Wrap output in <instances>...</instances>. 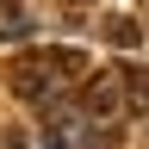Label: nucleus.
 Listing matches in <instances>:
<instances>
[{"instance_id":"nucleus-1","label":"nucleus","mask_w":149,"mask_h":149,"mask_svg":"<svg viewBox=\"0 0 149 149\" xmlns=\"http://www.w3.org/2000/svg\"><path fill=\"white\" fill-rule=\"evenodd\" d=\"M118 106H124V81L118 74H87V87H81V112L87 118H112Z\"/></svg>"},{"instance_id":"nucleus-3","label":"nucleus","mask_w":149,"mask_h":149,"mask_svg":"<svg viewBox=\"0 0 149 149\" xmlns=\"http://www.w3.org/2000/svg\"><path fill=\"white\" fill-rule=\"evenodd\" d=\"M106 37H112V44H118V50H137V25H130V19H106Z\"/></svg>"},{"instance_id":"nucleus-2","label":"nucleus","mask_w":149,"mask_h":149,"mask_svg":"<svg viewBox=\"0 0 149 149\" xmlns=\"http://www.w3.org/2000/svg\"><path fill=\"white\" fill-rule=\"evenodd\" d=\"M118 81H124V93H130V106H149V68H137V62H130V68H118Z\"/></svg>"},{"instance_id":"nucleus-4","label":"nucleus","mask_w":149,"mask_h":149,"mask_svg":"<svg viewBox=\"0 0 149 149\" xmlns=\"http://www.w3.org/2000/svg\"><path fill=\"white\" fill-rule=\"evenodd\" d=\"M0 149H25V130H0Z\"/></svg>"}]
</instances>
